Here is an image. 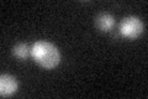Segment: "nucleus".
I'll use <instances>...</instances> for the list:
<instances>
[{
  "label": "nucleus",
  "mask_w": 148,
  "mask_h": 99,
  "mask_svg": "<svg viewBox=\"0 0 148 99\" xmlns=\"http://www.w3.org/2000/svg\"><path fill=\"white\" fill-rule=\"evenodd\" d=\"M17 91V81L12 76L3 74L0 77V94L1 96H11Z\"/></svg>",
  "instance_id": "7ed1b4c3"
},
{
  "label": "nucleus",
  "mask_w": 148,
  "mask_h": 99,
  "mask_svg": "<svg viewBox=\"0 0 148 99\" xmlns=\"http://www.w3.org/2000/svg\"><path fill=\"white\" fill-rule=\"evenodd\" d=\"M143 22L136 16H128L123 19L119 26V32L126 39H137L143 32Z\"/></svg>",
  "instance_id": "f03ea898"
},
{
  "label": "nucleus",
  "mask_w": 148,
  "mask_h": 99,
  "mask_svg": "<svg viewBox=\"0 0 148 99\" xmlns=\"http://www.w3.org/2000/svg\"><path fill=\"white\" fill-rule=\"evenodd\" d=\"M31 56L43 68H53L61 61V53L53 44L47 41H37L31 47Z\"/></svg>",
  "instance_id": "f257e3e1"
},
{
  "label": "nucleus",
  "mask_w": 148,
  "mask_h": 99,
  "mask_svg": "<svg viewBox=\"0 0 148 99\" xmlns=\"http://www.w3.org/2000/svg\"><path fill=\"white\" fill-rule=\"evenodd\" d=\"M12 55L20 60H25L31 55V48L26 44H17L12 48Z\"/></svg>",
  "instance_id": "39448f33"
},
{
  "label": "nucleus",
  "mask_w": 148,
  "mask_h": 99,
  "mask_svg": "<svg viewBox=\"0 0 148 99\" xmlns=\"http://www.w3.org/2000/svg\"><path fill=\"white\" fill-rule=\"evenodd\" d=\"M95 25L100 31H110L115 25V19L109 14H100L95 19Z\"/></svg>",
  "instance_id": "20e7f679"
}]
</instances>
